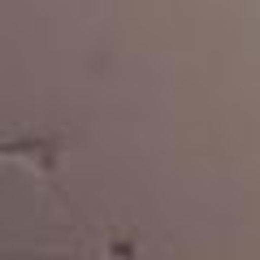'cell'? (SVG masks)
I'll list each match as a JSON object with an SVG mask.
<instances>
[{
  "mask_svg": "<svg viewBox=\"0 0 260 260\" xmlns=\"http://www.w3.org/2000/svg\"><path fill=\"white\" fill-rule=\"evenodd\" d=\"M65 148V135H18V139H0V156L26 165L30 174L44 178L52 200H61V182H56V156Z\"/></svg>",
  "mask_w": 260,
  "mask_h": 260,
  "instance_id": "6da1fadb",
  "label": "cell"
}]
</instances>
